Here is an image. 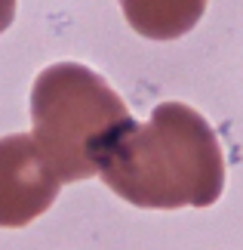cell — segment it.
Wrapping results in <instances>:
<instances>
[{"instance_id":"obj_1","label":"cell","mask_w":243,"mask_h":250,"mask_svg":"<svg viewBox=\"0 0 243 250\" xmlns=\"http://www.w3.org/2000/svg\"><path fill=\"white\" fill-rule=\"evenodd\" d=\"M114 195L145 210L209 207L225 188V155L203 114L160 102L148 124H130L99 161Z\"/></svg>"},{"instance_id":"obj_2","label":"cell","mask_w":243,"mask_h":250,"mask_svg":"<svg viewBox=\"0 0 243 250\" xmlns=\"http://www.w3.org/2000/svg\"><path fill=\"white\" fill-rule=\"evenodd\" d=\"M31 139L59 182L90 179L102 155L132 124V114L108 81L77 62H59L37 74L31 90Z\"/></svg>"},{"instance_id":"obj_3","label":"cell","mask_w":243,"mask_h":250,"mask_svg":"<svg viewBox=\"0 0 243 250\" xmlns=\"http://www.w3.org/2000/svg\"><path fill=\"white\" fill-rule=\"evenodd\" d=\"M59 176L28 133L0 139V226L22 229L59 198Z\"/></svg>"},{"instance_id":"obj_4","label":"cell","mask_w":243,"mask_h":250,"mask_svg":"<svg viewBox=\"0 0 243 250\" xmlns=\"http://www.w3.org/2000/svg\"><path fill=\"white\" fill-rule=\"evenodd\" d=\"M120 9L132 31L142 37L176 41L200 22V16L206 13V0H120Z\"/></svg>"},{"instance_id":"obj_5","label":"cell","mask_w":243,"mask_h":250,"mask_svg":"<svg viewBox=\"0 0 243 250\" xmlns=\"http://www.w3.org/2000/svg\"><path fill=\"white\" fill-rule=\"evenodd\" d=\"M16 19V0H0V34L13 25Z\"/></svg>"}]
</instances>
